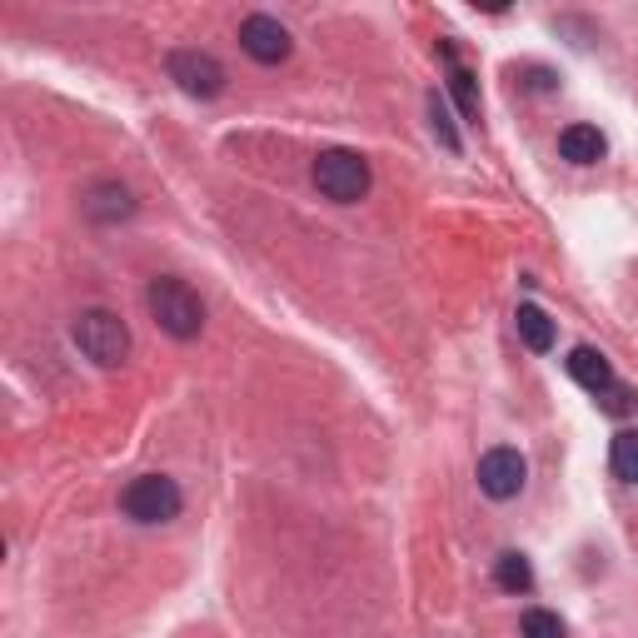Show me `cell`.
Instances as JSON below:
<instances>
[{
    "label": "cell",
    "mask_w": 638,
    "mask_h": 638,
    "mask_svg": "<svg viewBox=\"0 0 638 638\" xmlns=\"http://www.w3.org/2000/svg\"><path fill=\"white\" fill-rule=\"evenodd\" d=\"M150 315H155V324L170 334V340H195V334L205 330V305H200V295L189 290L185 280H155L150 284Z\"/></svg>",
    "instance_id": "cell-1"
},
{
    "label": "cell",
    "mask_w": 638,
    "mask_h": 638,
    "mask_svg": "<svg viewBox=\"0 0 638 638\" xmlns=\"http://www.w3.org/2000/svg\"><path fill=\"white\" fill-rule=\"evenodd\" d=\"M71 340H75V349L100 369H115L120 359L131 355V330H125V319L110 315V309H85V315L75 319Z\"/></svg>",
    "instance_id": "cell-2"
},
{
    "label": "cell",
    "mask_w": 638,
    "mask_h": 638,
    "mask_svg": "<svg viewBox=\"0 0 638 638\" xmlns=\"http://www.w3.org/2000/svg\"><path fill=\"white\" fill-rule=\"evenodd\" d=\"M315 185L324 200L355 205V200H365V189H369V165L355 150H324L315 160Z\"/></svg>",
    "instance_id": "cell-3"
},
{
    "label": "cell",
    "mask_w": 638,
    "mask_h": 638,
    "mask_svg": "<svg viewBox=\"0 0 638 638\" xmlns=\"http://www.w3.org/2000/svg\"><path fill=\"white\" fill-rule=\"evenodd\" d=\"M180 484L175 479H165V474H140L125 494H120V508L131 514L135 524H170L180 514Z\"/></svg>",
    "instance_id": "cell-4"
},
{
    "label": "cell",
    "mask_w": 638,
    "mask_h": 638,
    "mask_svg": "<svg viewBox=\"0 0 638 638\" xmlns=\"http://www.w3.org/2000/svg\"><path fill=\"white\" fill-rule=\"evenodd\" d=\"M170 81L185 95H195V100H214V95L225 90L220 60L205 56V50H175V56H170Z\"/></svg>",
    "instance_id": "cell-5"
},
{
    "label": "cell",
    "mask_w": 638,
    "mask_h": 638,
    "mask_svg": "<svg viewBox=\"0 0 638 638\" xmlns=\"http://www.w3.org/2000/svg\"><path fill=\"white\" fill-rule=\"evenodd\" d=\"M524 479H529V464H524L519 450H508V444H499V450H489L479 459V489L489 499H514L524 489Z\"/></svg>",
    "instance_id": "cell-6"
},
{
    "label": "cell",
    "mask_w": 638,
    "mask_h": 638,
    "mask_svg": "<svg viewBox=\"0 0 638 638\" xmlns=\"http://www.w3.org/2000/svg\"><path fill=\"white\" fill-rule=\"evenodd\" d=\"M240 46H245L249 60H260V65H280V60H290L295 40H290V30H284L274 15H249V21L240 25Z\"/></svg>",
    "instance_id": "cell-7"
},
{
    "label": "cell",
    "mask_w": 638,
    "mask_h": 638,
    "mask_svg": "<svg viewBox=\"0 0 638 638\" xmlns=\"http://www.w3.org/2000/svg\"><path fill=\"white\" fill-rule=\"evenodd\" d=\"M603 150H609V140H603L599 125H568L559 135V155H564L568 165H599Z\"/></svg>",
    "instance_id": "cell-8"
},
{
    "label": "cell",
    "mask_w": 638,
    "mask_h": 638,
    "mask_svg": "<svg viewBox=\"0 0 638 638\" xmlns=\"http://www.w3.org/2000/svg\"><path fill=\"white\" fill-rule=\"evenodd\" d=\"M568 375L579 379L584 390H593V394H603L609 384H614V369H609V359H603L593 344H579V349L568 355Z\"/></svg>",
    "instance_id": "cell-9"
},
{
    "label": "cell",
    "mask_w": 638,
    "mask_h": 638,
    "mask_svg": "<svg viewBox=\"0 0 638 638\" xmlns=\"http://www.w3.org/2000/svg\"><path fill=\"white\" fill-rule=\"evenodd\" d=\"M514 324H519V340L529 344L533 355H549V349H554L559 330H554V319H549L539 305H519V315H514Z\"/></svg>",
    "instance_id": "cell-10"
},
{
    "label": "cell",
    "mask_w": 638,
    "mask_h": 638,
    "mask_svg": "<svg viewBox=\"0 0 638 638\" xmlns=\"http://www.w3.org/2000/svg\"><path fill=\"white\" fill-rule=\"evenodd\" d=\"M135 210V200H131V189L125 185H95L90 195H85V214L90 220H125V214Z\"/></svg>",
    "instance_id": "cell-11"
},
{
    "label": "cell",
    "mask_w": 638,
    "mask_h": 638,
    "mask_svg": "<svg viewBox=\"0 0 638 638\" xmlns=\"http://www.w3.org/2000/svg\"><path fill=\"white\" fill-rule=\"evenodd\" d=\"M494 584H499L504 593H529V589H533V564H529L524 554H499Z\"/></svg>",
    "instance_id": "cell-12"
},
{
    "label": "cell",
    "mask_w": 638,
    "mask_h": 638,
    "mask_svg": "<svg viewBox=\"0 0 638 638\" xmlns=\"http://www.w3.org/2000/svg\"><path fill=\"white\" fill-rule=\"evenodd\" d=\"M609 464L624 484H638V429H618L614 434V450H609Z\"/></svg>",
    "instance_id": "cell-13"
},
{
    "label": "cell",
    "mask_w": 638,
    "mask_h": 638,
    "mask_svg": "<svg viewBox=\"0 0 638 638\" xmlns=\"http://www.w3.org/2000/svg\"><path fill=\"white\" fill-rule=\"evenodd\" d=\"M450 90H454V100H459L464 120H479V90H474V75L464 71V65H454V75H450Z\"/></svg>",
    "instance_id": "cell-14"
},
{
    "label": "cell",
    "mask_w": 638,
    "mask_h": 638,
    "mask_svg": "<svg viewBox=\"0 0 638 638\" xmlns=\"http://www.w3.org/2000/svg\"><path fill=\"white\" fill-rule=\"evenodd\" d=\"M524 638H564V618L549 609H529L524 614Z\"/></svg>",
    "instance_id": "cell-15"
},
{
    "label": "cell",
    "mask_w": 638,
    "mask_h": 638,
    "mask_svg": "<svg viewBox=\"0 0 638 638\" xmlns=\"http://www.w3.org/2000/svg\"><path fill=\"white\" fill-rule=\"evenodd\" d=\"M429 125H434V135L444 140V150H459V131H454V120H450V110H444V100L439 95H429Z\"/></svg>",
    "instance_id": "cell-16"
},
{
    "label": "cell",
    "mask_w": 638,
    "mask_h": 638,
    "mask_svg": "<svg viewBox=\"0 0 638 638\" xmlns=\"http://www.w3.org/2000/svg\"><path fill=\"white\" fill-rule=\"evenodd\" d=\"M599 409L603 414H628V409H634V394H628V384H609V390L599 394Z\"/></svg>",
    "instance_id": "cell-17"
}]
</instances>
